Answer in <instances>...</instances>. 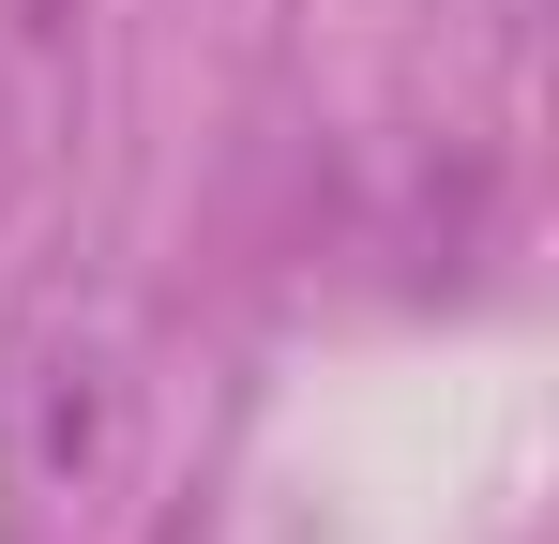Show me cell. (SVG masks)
<instances>
[{"mask_svg":"<svg viewBox=\"0 0 559 544\" xmlns=\"http://www.w3.org/2000/svg\"><path fill=\"white\" fill-rule=\"evenodd\" d=\"M92 424H106L92 378H61V393H46V469H76V453H92Z\"/></svg>","mask_w":559,"mask_h":544,"instance_id":"obj_1","label":"cell"}]
</instances>
